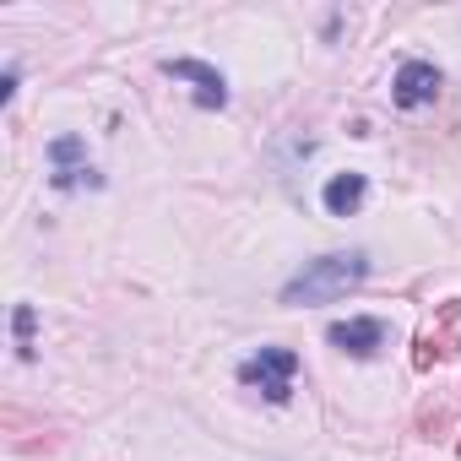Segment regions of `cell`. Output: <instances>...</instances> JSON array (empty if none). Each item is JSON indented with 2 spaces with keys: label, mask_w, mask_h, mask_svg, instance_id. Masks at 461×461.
Instances as JSON below:
<instances>
[{
  "label": "cell",
  "mask_w": 461,
  "mask_h": 461,
  "mask_svg": "<svg viewBox=\"0 0 461 461\" xmlns=\"http://www.w3.org/2000/svg\"><path fill=\"white\" fill-rule=\"evenodd\" d=\"M326 342H331V348H342L348 358H375V353L385 348V321H375V315L337 321V326H326Z\"/></svg>",
  "instance_id": "3957f363"
},
{
  "label": "cell",
  "mask_w": 461,
  "mask_h": 461,
  "mask_svg": "<svg viewBox=\"0 0 461 461\" xmlns=\"http://www.w3.org/2000/svg\"><path fill=\"white\" fill-rule=\"evenodd\" d=\"M163 71H168L174 82H190L201 109H222V104H228V82H222L217 66H201V60H163Z\"/></svg>",
  "instance_id": "8992f818"
},
{
  "label": "cell",
  "mask_w": 461,
  "mask_h": 461,
  "mask_svg": "<svg viewBox=\"0 0 461 461\" xmlns=\"http://www.w3.org/2000/svg\"><path fill=\"white\" fill-rule=\"evenodd\" d=\"M391 98H396V109H423V104H434V98H439V66L407 60V66L396 71V82H391Z\"/></svg>",
  "instance_id": "5b68a950"
},
{
  "label": "cell",
  "mask_w": 461,
  "mask_h": 461,
  "mask_svg": "<svg viewBox=\"0 0 461 461\" xmlns=\"http://www.w3.org/2000/svg\"><path fill=\"white\" fill-rule=\"evenodd\" d=\"M33 304H17V315H12V331H17V353L23 358H33Z\"/></svg>",
  "instance_id": "ba28073f"
},
{
  "label": "cell",
  "mask_w": 461,
  "mask_h": 461,
  "mask_svg": "<svg viewBox=\"0 0 461 461\" xmlns=\"http://www.w3.org/2000/svg\"><path fill=\"white\" fill-rule=\"evenodd\" d=\"M50 163H55V174H50V185L55 190H77V185H104L93 168H87V147L77 141V136H55L50 141Z\"/></svg>",
  "instance_id": "277c9868"
},
{
  "label": "cell",
  "mask_w": 461,
  "mask_h": 461,
  "mask_svg": "<svg viewBox=\"0 0 461 461\" xmlns=\"http://www.w3.org/2000/svg\"><path fill=\"white\" fill-rule=\"evenodd\" d=\"M294 375H299V353H288V348H261L240 364V385H256L272 407H283L294 396Z\"/></svg>",
  "instance_id": "7a4b0ae2"
},
{
  "label": "cell",
  "mask_w": 461,
  "mask_h": 461,
  "mask_svg": "<svg viewBox=\"0 0 461 461\" xmlns=\"http://www.w3.org/2000/svg\"><path fill=\"white\" fill-rule=\"evenodd\" d=\"M364 195H369V179H364V174H337V179H326L321 206H326L331 217H353V212L364 206Z\"/></svg>",
  "instance_id": "52a82bcc"
},
{
  "label": "cell",
  "mask_w": 461,
  "mask_h": 461,
  "mask_svg": "<svg viewBox=\"0 0 461 461\" xmlns=\"http://www.w3.org/2000/svg\"><path fill=\"white\" fill-rule=\"evenodd\" d=\"M369 277V256L364 250H342V256H321V261H310L304 272H294L288 283H283V304L288 310H310V304H331V299H342L348 288H358Z\"/></svg>",
  "instance_id": "6da1fadb"
}]
</instances>
